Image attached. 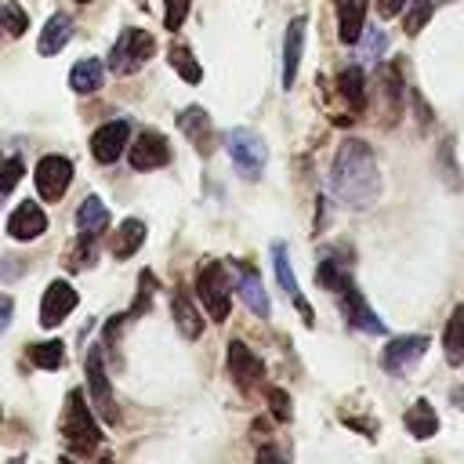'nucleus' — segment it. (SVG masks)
Returning a JSON list of instances; mask_svg holds the SVG:
<instances>
[{"label":"nucleus","instance_id":"obj_34","mask_svg":"<svg viewBox=\"0 0 464 464\" xmlns=\"http://www.w3.org/2000/svg\"><path fill=\"white\" fill-rule=\"evenodd\" d=\"M188 7H192V0H163V29H181L185 25V18H188Z\"/></svg>","mask_w":464,"mask_h":464},{"label":"nucleus","instance_id":"obj_31","mask_svg":"<svg viewBox=\"0 0 464 464\" xmlns=\"http://www.w3.org/2000/svg\"><path fill=\"white\" fill-rule=\"evenodd\" d=\"M167 62H170V69H174L185 83H199V80H203V65L196 62V54H192L185 44H170Z\"/></svg>","mask_w":464,"mask_h":464},{"label":"nucleus","instance_id":"obj_35","mask_svg":"<svg viewBox=\"0 0 464 464\" xmlns=\"http://www.w3.org/2000/svg\"><path fill=\"white\" fill-rule=\"evenodd\" d=\"M152 290H156V276H152V272H141V276H138V297H134V304H130V312H127L130 319H134V315H141V312L149 308Z\"/></svg>","mask_w":464,"mask_h":464},{"label":"nucleus","instance_id":"obj_26","mask_svg":"<svg viewBox=\"0 0 464 464\" xmlns=\"http://www.w3.org/2000/svg\"><path fill=\"white\" fill-rule=\"evenodd\" d=\"M442 352L450 366H464V304H457L442 330Z\"/></svg>","mask_w":464,"mask_h":464},{"label":"nucleus","instance_id":"obj_7","mask_svg":"<svg viewBox=\"0 0 464 464\" xmlns=\"http://www.w3.org/2000/svg\"><path fill=\"white\" fill-rule=\"evenodd\" d=\"M33 181H36V192L44 203H58L69 185H72V160L69 156H58V152H47L36 170H33Z\"/></svg>","mask_w":464,"mask_h":464},{"label":"nucleus","instance_id":"obj_11","mask_svg":"<svg viewBox=\"0 0 464 464\" xmlns=\"http://www.w3.org/2000/svg\"><path fill=\"white\" fill-rule=\"evenodd\" d=\"M428 337L424 334H406V337H392L388 344H384V352H381V366L388 370V373H406V370H413L417 362H420V355L428 352Z\"/></svg>","mask_w":464,"mask_h":464},{"label":"nucleus","instance_id":"obj_33","mask_svg":"<svg viewBox=\"0 0 464 464\" xmlns=\"http://www.w3.org/2000/svg\"><path fill=\"white\" fill-rule=\"evenodd\" d=\"M0 14H4V29H7V36H22V33L29 29V14H25L14 0H4Z\"/></svg>","mask_w":464,"mask_h":464},{"label":"nucleus","instance_id":"obj_19","mask_svg":"<svg viewBox=\"0 0 464 464\" xmlns=\"http://www.w3.org/2000/svg\"><path fill=\"white\" fill-rule=\"evenodd\" d=\"M377 94L384 98L388 123H395V116L402 112V98H406V87H402V65H399V62L381 65V72H377Z\"/></svg>","mask_w":464,"mask_h":464},{"label":"nucleus","instance_id":"obj_3","mask_svg":"<svg viewBox=\"0 0 464 464\" xmlns=\"http://www.w3.org/2000/svg\"><path fill=\"white\" fill-rule=\"evenodd\" d=\"M152 51H156V36L149 29L127 25L116 36V44L109 47V72L112 76H130V72H138L152 58Z\"/></svg>","mask_w":464,"mask_h":464},{"label":"nucleus","instance_id":"obj_12","mask_svg":"<svg viewBox=\"0 0 464 464\" xmlns=\"http://www.w3.org/2000/svg\"><path fill=\"white\" fill-rule=\"evenodd\" d=\"M130 149V123L127 120H109L91 134V156L98 163H116Z\"/></svg>","mask_w":464,"mask_h":464},{"label":"nucleus","instance_id":"obj_45","mask_svg":"<svg viewBox=\"0 0 464 464\" xmlns=\"http://www.w3.org/2000/svg\"><path fill=\"white\" fill-rule=\"evenodd\" d=\"M76 4H91V0H76Z\"/></svg>","mask_w":464,"mask_h":464},{"label":"nucleus","instance_id":"obj_28","mask_svg":"<svg viewBox=\"0 0 464 464\" xmlns=\"http://www.w3.org/2000/svg\"><path fill=\"white\" fill-rule=\"evenodd\" d=\"M406 431L413 435V439H431L435 431H439V413H435V406L428 402V399H417L410 410H406Z\"/></svg>","mask_w":464,"mask_h":464},{"label":"nucleus","instance_id":"obj_18","mask_svg":"<svg viewBox=\"0 0 464 464\" xmlns=\"http://www.w3.org/2000/svg\"><path fill=\"white\" fill-rule=\"evenodd\" d=\"M304 29H308V18H304V14H297V18H290L286 36H283V87H286V91L297 83L301 51H304Z\"/></svg>","mask_w":464,"mask_h":464},{"label":"nucleus","instance_id":"obj_40","mask_svg":"<svg viewBox=\"0 0 464 464\" xmlns=\"http://www.w3.org/2000/svg\"><path fill=\"white\" fill-rule=\"evenodd\" d=\"M384 51V33H370V40H366V54H381Z\"/></svg>","mask_w":464,"mask_h":464},{"label":"nucleus","instance_id":"obj_4","mask_svg":"<svg viewBox=\"0 0 464 464\" xmlns=\"http://www.w3.org/2000/svg\"><path fill=\"white\" fill-rule=\"evenodd\" d=\"M196 294L207 308V315L214 323H225L228 319V308H232V286H228V272L221 261H203L199 272H196Z\"/></svg>","mask_w":464,"mask_h":464},{"label":"nucleus","instance_id":"obj_38","mask_svg":"<svg viewBox=\"0 0 464 464\" xmlns=\"http://www.w3.org/2000/svg\"><path fill=\"white\" fill-rule=\"evenodd\" d=\"M254 464H286V457L279 453V446H261Z\"/></svg>","mask_w":464,"mask_h":464},{"label":"nucleus","instance_id":"obj_23","mask_svg":"<svg viewBox=\"0 0 464 464\" xmlns=\"http://www.w3.org/2000/svg\"><path fill=\"white\" fill-rule=\"evenodd\" d=\"M145 221L141 218H127V221H120V228H116V236H112V257L116 261H127V257H134L138 250H141V243H145Z\"/></svg>","mask_w":464,"mask_h":464},{"label":"nucleus","instance_id":"obj_39","mask_svg":"<svg viewBox=\"0 0 464 464\" xmlns=\"http://www.w3.org/2000/svg\"><path fill=\"white\" fill-rule=\"evenodd\" d=\"M406 4H410V0H377V14H381V18H395Z\"/></svg>","mask_w":464,"mask_h":464},{"label":"nucleus","instance_id":"obj_41","mask_svg":"<svg viewBox=\"0 0 464 464\" xmlns=\"http://www.w3.org/2000/svg\"><path fill=\"white\" fill-rule=\"evenodd\" d=\"M0 326H4V330L11 326V297H4V319H0Z\"/></svg>","mask_w":464,"mask_h":464},{"label":"nucleus","instance_id":"obj_32","mask_svg":"<svg viewBox=\"0 0 464 464\" xmlns=\"http://www.w3.org/2000/svg\"><path fill=\"white\" fill-rule=\"evenodd\" d=\"M435 7H439V0H413L410 11H406V18H402L406 36H417V33L428 25V18L435 14Z\"/></svg>","mask_w":464,"mask_h":464},{"label":"nucleus","instance_id":"obj_16","mask_svg":"<svg viewBox=\"0 0 464 464\" xmlns=\"http://www.w3.org/2000/svg\"><path fill=\"white\" fill-rule=\"evenodd\" d=\"M337 297H341V312H344L348 326H355V330H362V334H388L384 319L366 304V297L355 290V283H352L344 294H337Z\"/></svg>","mask_w":464,"mask_h":464},{"label":"nucleus","instance_id":"obj_9","mask_svg":"<svg viewBox=\"0 0 464 464\" xmlns=\"http://www.w3.org/2000/svg\"><path fill=\"white\" fill-rule=\"evenodd\" d=\"M127 156H130V167H134V170H156V167H167V163H170V141H167V134L145 127V130H138V138L130 141Z\"/></svg>","mask_w":464,"mask_h":464},{"label":"nucleus","instance_id":"obj_25","mask_svg":"<svg viewBox=\"0 0 464 464\" xmlns=\"http://www.w3.org/2000/svg\"><path fill=\"white\" fill-rule=\"evenodd\" d=\"M337 91H341V98L348 102V109H352V112H366L370 98H366V76H362V69H359V65L341 69V76H337Z\"/></svg>","mask_w":464,"mask_h":464},{"label":"nucleus","instance_id":"obj_37","mask_svg":"<svg viewBox=\"0 0 464 464\" xmlns=\"http://www.w3.org/2000/svg\"><path fill=\"white\" fill-rule=\"evenodd\" d=\"M18 178H22V160H18V156H7V163H4V185H0V192H4V196H11V188L18 185Z\"/></svg>","mask_w":464,"mask_h":464},{"label":"nucleus","instance_id":"obj_5","mask_svg":"<svg viewBox=\"0 0 464 464\" xmlns=\"http://www.w3.org/2000/svg\"><path fill=\"white\" fill-rule=\"evenodd\" d=\"M83 377H87V395H91L98 417L105 424H120V406L112 399V384H109V373H105L102 344H91L87 348V355H83Z\"/></svg>","mask_w":464,"mask_h":464},{"label":"nucleus","instance_id":"obj_43","mask_svg":"<svg viewBox=\"0 0 464 464\" xmlns=\"http://www.w3.org/2000/svg\"><path fill=\"white\" fill-rule=\"evenodd\" d=\"M94 464H116V460H112V457H109V453H102V457H98V460H94Z\"/></svg>","mask_w":464,"mask_h":464},{"label":"nucleus","instance_id":"obj_14","mask_svg":"<svg viewBox=\"0 0 464 464\" xmlns=\"http://www.w3.org/2000/svg\"><path fill=\"white\" fill-rule=\"evenodd\" d=\"M4 228H7L11 239L29 243V239H40V236L47 232V214H44L40 203L25 199V203H18V207L7 214V225H4Z\"/></svg>","mask_w":464,"mask_h":464},{"label":"nucleus","instance_id":"obj_2","mask_svg":"<svg viewBox=\"0 0 464 464\" xmlns=\"http://www.w3.org/2000/svg\"><path fill=\"white\" fill-rule=\"evenodd\" d=\"M62 442L72 453H94L102 446V428L94 420V413L87 410L83 392H69L65 395V413H62Z\"/></svg>","mask_w":464,"mask_h":464},{"label":"nucleus","instance_id":"obj_24","mask_svg":"<svg viewBox=\"0 0 464 464\" xmlns=\"http://www.w3.org/2000/svg\"><path fill=\"white\" fill-rule=\"evenodd\" d=\"M69 40H72V18H69L65 11H58V14H51V18H47V25L40 29L36 51H40V54H58Z\"/></svg>","mask_w":464,"mask_h":464},{"label":"nucleus","instance_id":"obj_42","mask_svg":"<svg viewBox=\"0 0 464 464\" xmlns=\"http://www.w3.org/2000/svg\"><path fill=\"white\" fill-rule=\"evenodd\" d=\"M453 402H457V406L464 410V388H460V392H453Z\"/></svg>","mask_w":464,"mask_h":464},{"label":"nucleus","instance_id":"obj_30","mask_svg":"<svg viewBox=\"0 0 464 464\" xmlns=\"http://www.w3.org/2000/svg\"><path fill=\"white\" fill-rule=\"evenodd\" d=\"M25 355H29V362L40 366V370H62V366H65V344H62L58 337H54V341H36V344H29Z\"/></svg>","mask_w":464,"mask_h":464},{"label":"nucleus","instance_id":"obj_27","mask_svg":"<svg viewBox=\"0 0 464 464\" xmlns=\"http://www.w3.org/2000/svg\"><path fill=\"white\" fill-rule=\"evenodd\" d=\"M105 83V65L98 58H80L72 69H69V87L76 94H94L98 87Z\"/></svg>","mask_w":464,"mask_h":464},{"label":"nucleus","instance_id":"obj_13","mask_svg":"<svg viewBox=\"0 0 464 464\" xmlns=\"http://www.w3.org/2000/svg\"><path fill=\"white\" fill-rule=\"evenodd\" d=\"M225 359H228V377H232V384H236L239 392H254V388L261 384V377H265V362H261L243 341H228Z\"/></svg>","mask_w":464,"mask_h":464},{"label":"nucleus","instance_id":"obj_1","mask_svg":"<svg viewBox=\"0 0 464 464\" xmlns=\"http://www.w3.org/2000/svg\"><path fill=\"white\" fill-rule=\"evenodd\" d=\"M330 188L352 210H362V207H370L377 199V192H381V167H377L373 149L362 138H341L337 141L334 167H330Z\"/></svg>","mask_w":464,"mask_h":464},{"label":"nucleus","instance_id":"obj_6","mask_svg":"<svg viewBox=\"0 0 464 464\" xmlns=\"http://www.w3.org/2000/svg\"><path fill=\"white\" fill-rule=\"evenodd\" d=\"M225 145H228L232 167H236L246 181H257V178H261V170H265V160H268L265 138H261L257 130H250V127H236V130H228Z\"/></svg>","mask_w":464,"mask_h":464},{"label":"nucleus","instance_id":"obj_8","mask_svg":"<svg viewBox=\"0 0 464 464\" xmlns=\"http://www.w3.org/2000/svg\"><path fill=\"white\" fill-rule=\"evenodd\" d=\"M228 268H232V276H236V290H239L243 304H246L254 315L268 319V315H272V301H268V294H265L261 272H257L250 261H243V257H232V261H228Z\"/></svg>","mask_w":464,"mask_h":464},{"label":"nucleus","instance_id":"obj_10","mask_svg":"<svg viewBox=\"0 0 464 464\" xmlns=\"http://www.w3.org/2000/svg\"><path fill=\"white\" fill-rule=\"evenodd\" d=\"M76 301H80V297H76L72 283H65V279H51L47 290H44V297H40V326H44V330L62 326V323L72 315Z\"/></svg>","mask_w":464,"mask_h":464},{"label":"nucleus","instance_id":"obj_22","mask_svg":"<svg viewBox=\"0 0 464 464\" xmlns=\"http://www.w3.org/2000/svg\"><path fill=\"white\" fill-rule=\"evenodd\" d=\"M170 315H174V326H178L181 337L196 341V337L203 334V315H199V308L192 304V297H188L185 290H174V297H170Z\"/></svg>","mask_w":464,"mask_h":464},{"label":"nucleus","instance_id":"obj_17","mask_svg":"<svg viewBox=\"0 0 464 464\" xmlns=\"http://www.w3.org/2000/svg\"><path fill=\"white\" fill-rule=\"evenodd\" d=\"M272 268H276V279H279V286L286 290V297L297 304V312H301V319L312 326L315 323V315H312V308H308V301L301 297V286H297V276H294V268H290V254H286V243H272Z\"/></svg>","mask_w":464,"mask_h":464},{"label":"nucleus","instance_id":"obj_44","mask_svg":"<svg viewBox=\"0 0 464 464\" xmlns=\"http://www.w3.org/2000/svg\"><path fill=\"white\" fill-rule=\"evenodd\" d=\"M58 464H76V460L72 457H58Z\"/></svg>","mask_w":464,"mask_h":464},{"label":"nucleus","instance_id":"obj_36","mask_svg":"<svg viewBox=\"0 0 464 464\" xmlns=\"http://www.w3.org/2000/svg\"><path fill=\"white\" fill-rule=\"evenodd\" d=\"M268 406H272L276 420H290V395L283 388H268Z\"/></svg>","mask_w":464,"mask_h":464},{"label":"nucleus","instance_id":"obj_20","mask_svg":"<svg viewBox=\"0 0 464 464\" xmlns=\"http://www.w3.org/2000/svg\"><path fill=\"white\" fill-rule=\"evenodd\" d=\"M366 29V0H337V36L341 44H359Z\"/></svg>","mask_w":464,"mask_h":464},{"label":"nucleus","instance_id":"obj_21","mask_svg":"<svg viewBox=\"0 0 464 464\" xmlns=\"http://www.w3.org/2000/svg\"><path fill=\"white\" fill-rule=\"evenodd\" d=\"M109 228V210L98 196H87L80 207H76V232L80 239H98L102 232Z\"/></svg>","mask_w":464,"mask_h":464},{"label":"nucleus","instance_id":"obj_29","mask_svg":"<svg viewBox=\"0 0 464 464\" xmlns=\"http://www.w3.org/2000/svg\"><path fill=\"white\" fill-rule=\"evenodd\" d=\"M315 283H319L323 290H330V294H344V290L352 286V276H348L344 261H337V257H323V261L315 265Z\"/></svg>","mask_w":464,"mask_h":464},{"label":"nucleus","instance_id":"obj_15","mask_svg":"<svg viewBox=\"0 0 464 464\" xmlns=\"http://www.w3.org/2000/svg\"><path fill=\"white\" fill-rule=\"evenodd\" d=\"M178 127H181V134L192 141V149H196L199 156H210V152H214V123H210V112H207L203 105L181 109Z\"/></svg>","mask_w":464,"mask_h":464}]
</instances>
